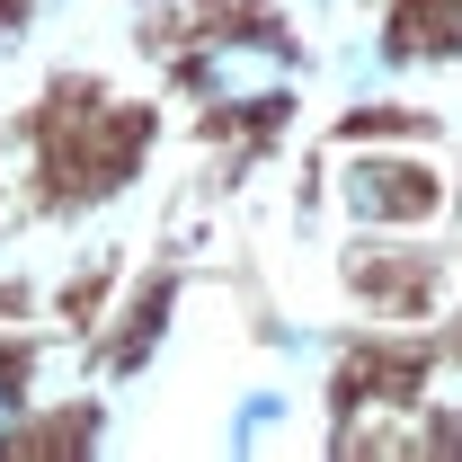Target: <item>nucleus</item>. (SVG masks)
<instances>
[{
	"label": "nucleus",
	"mask_w": 462,
	"mask_h": 462,
	"mask_svg": "<svg viewBox=\"0 0 462 462\" xmlns=\"http://www.w3.org/2000/svg\"><path fill=\"white\" fill-rule=\"evenodd\" d=\"M196 89L214 107H231V116H258V107H276L293 89V54L276 36H214L196 54Z\"/></svg>",
	"instance_id": "obj_1"
},
{
	"label": "nucleus",
	"mask_w": 462,
	"mask_h": 462,
	"mask_svg": "<svg viewBox=\"0 0 462 462\" xmlns=\"http://www.w3.org/2000/svg\"><path fill=\"white\" fill-rule=\"evenodd\" d=\"M276 418H285V401H276V392H249V401L231 409V445H249V436H267Z\"/></svg>",
	"instance_id": "obj_2"
},
{
	"label": "nucleus",
	"mask_w": 462,
	"mask_h": 462,
	"mask_svg": "<svg viewBox=\"0 0 462 462\" xmlns=\"http://www.w3.org/2000/svg\"><path fill=\"white\" fill-rule=\"evenodd\" d=\"M9 427H18V383L0 374V445H9Z\"/></svg>",
	"instance_id": "obj_3"
}]
</instances>
